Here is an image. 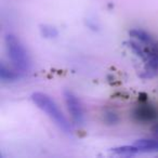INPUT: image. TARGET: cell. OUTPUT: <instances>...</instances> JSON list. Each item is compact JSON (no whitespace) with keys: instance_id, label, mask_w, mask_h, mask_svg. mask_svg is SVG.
<instances>
[{"instance_id":"obj_7","label":"cell","mask_w":158,"mask_h":158,"mask_svg":"<svg viewBox=\"0 0 158 158\" xmlns=\"http://www.w3.org/2000/svg\"><path fill=\"white\" fill-rule=\"evenodd\" d=\"M134 144L140 148L141 152H158V140L154 139H141Z\"/></svg>"},{"instance_id":"obj_5","label":"cell","mask_w":158,"mask_h":158,"mask_svg":"<svg viewBox=\"0 0 158 158\" xmlns=\"http://www.w3.org/2000/svg\"><path fill=\"white\" fill-rule=\"evenodd\" d=\"M129 35L131 36L132 38H134L135 40H138L139 42H141L142 44H152L155 42L154 38L152 37L147 31H143V29H140V28L131 29V31H129Z\"/></svg>"},{"instance_id":"obj_4","label":"cell","mask_w":158,"mask_h":158,"mask_svg":"<svg viewBox=\"0 0 158 158\" xmlns=\"http://www.w3.org/2000/svg\"><path fill=\"white\" fill-rule=\"evenodd\" d=\"M134 117L140 121H152L157 118L158 113L151 105H140L134 112Z\"/></svg>"},{"instance_id":"obj_9","label":"cell","mask_w":158,"mask_h":158,"mask_svg":"<svg viewBox=\"0 0 158 158\" xmlns=\"http://www.w3.org/2000/svg\"><path fill=\"white\" fill-rule=\"evenodd\" d=\"M40 35L44 38L47 39H52V38H56L59 36V31L55 26H52L50 24H44L39 26Z\"/></svg>"},{"instance_id":"obj_10","label":"cell","mask_w":158,"mask_h":158,"mask_svg":"<svg viewBox=\"0 0 158 158\" xmlns=\"http://www.w3.org/2000/svg\"><path fill=\"white\" fill-rule=\"evenodd\" d=\"M153 131L155 132L156 134H158V125H157V126H155V127L153 128Z\"/></svg>"},{"instance_id":"obj_3","label":"cell","mask_w":158,"mask_h":158,"mask_svg":"<svg viewBox=\"0 0 158 158\" xmlns=\"http://www.w3.org/2000/svg\"><path fill=\"white\" fill-rule=\"evenodd\" d=\"M64 98H65L66 106H67L68 112H69L73 120L78 125H82L85 121V114L80 100L72 91L68 90L64 92Z\"/></svg>"},{"instance_id":"obj_8","label":"cell","mask_w":158,"mask_h":158,"mask_svg":"<svg viewBox=\"0 0 158 158\" xmlns=\"http://www.w3.org/2000/svg\"><path fill=\"white\" fill-rule=\"evenodd\" d=\"M110 151L114 154L117 155H125V156H131V155H135V154L140 153V148L136 146L135 144L133 145H123V146H119V147H115L112 148Z\"/></svg>"},{"instance_id":"obj_2","label":"cell","mask_w":158,"mask_h":158,"mask_svg":"<svg viewBox=\"0 0 158 158\" xmlns=\"http://www.w3.org/2000/svg\"><path fill=\"white\" fill-rule=\"evenodd\" d=\"M5 44L10 61L19 72H28L31 67V61L23 42L13 34H7Z\"/></svg>"},{"instance_id":"obj_6","label":"cell","mask_w":158,"mask_h":158,"mask_svg":"<svg viewBox=\"0 0 158 158\" xmlns=\"http://www.w3.org/2000/svg\"><path fill=\"white\" fill-rule=\"evenodd\" d=\"M20 72H18V69H11V68L7 67L5 64H1L0 67V79L3 82H11L15 81L20 78Z\"/></svg>"},{"instance_id":"obj_1","label":"cell","mask_w":158,"mask_h":158,"mask_svg":"<svg viewBox=\"0 0 158 158\" xmlns=\"http://www.w3.org/2000/svg\"><path fill=\"white\" fill-rule=\"evenodd\" d=\"M31 100L34 103L37 105L38 108L44 112L53 121L55 125L64 131L68 135H72L74 130H73L72 123L68 121V119L65 117L61 110L59 108L57 104L51 97L42 92H35L31 94Z\"/></svg>"}]
</instances>
